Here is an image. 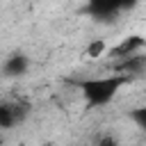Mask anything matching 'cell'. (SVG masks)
Here are the masks:
<instances>
[{
    "instance_id": "cell-3",
    "label": "cell",
    "mask_w": 146,
    "mask_h": 146,
    "mask_svg": "<svg viewBox=\"0 0 146 146\" xmlns=\"http://www.w3.org/2000/svg\"><path fill=\"white\" fill-rule=\"evenodd\" d=\"M146 46V39H141V36H128V39H123L112 52H114V57H119V59H125V57H132V55H141V48Z\"/></svg>"
},
{
    "instance_id": "cell-1",
    "label": "cell",
    "mask_w": 146,
    "mask_h": 146,
    "mask_svg": "<svg viewBox=\"0 0 146 146\" xmlns=\"http://www.w3.org/2000/svg\"><path fill=\"white\" fill-rule=\"evenodd\" d=\"M130 78H125V75L112 73V75H103V78H87L78 87H80V91H82V96H84L89 107H103L119 94V89Z\"/></svg>"
},
{
    "instance_id": "cell-4",
    "label": "cell",
    "mask_w": 146,
    "mask_h": 146,
    "mask_svg": "<svg viewBox=\"0 0 146 146\" xmlns=\"http://www.w3.org/2000/svg\"><path fill=\"white\" fill-rule=\"evenodd\" d=\"M121 9H123V5H116V2H91L89 5V11L100 21H107L110 16L119 14Z\"/></svg>"
},
{
    "instance_id": "cell-5",
    "label": "cell",
    "mask_w": 146,
    "mask_h": 146,
    "mask_svg": "<svg viewBox=\"0 0 146 146\" xmlns=\"http://www.w3.org/2000/svg\"><path fill=\"white\" fill-rule=\"evenodd\" d=\"M130 119L137 123V128L146 130V105H144V107H137V110H132V112H130Z\"/></svg>"
},
{
    "instance_id": "cell-2",
    "label": "cell",
    "mask_w": 146,
    "mask_h": 146,
    "mask_svg": "<svg viewBox=\"0 0 146 146\" xmlns=\"http://www.w3.org/2000/svg\"><path fill=\"white\" fill-rule=\"evenodd\" d=\"M27 66H30V59H27L25 55H21V52H14V55H9V57L5 59L2 73H5L7 78H21V75L27 73Z\"/></svg>"
},
{
    "instance_id": "cell-6",
    "label": "cell",
    "mask_w": 146,
    "mask_h": 146,
    "mask_svg": "<svg viewBox=\"0 0 146 146\" xmlns=\"http://www.w3.org/2000/svg\"><path fill=\"white\" fill-rule=\"evenodd\" d=\"M105 52V41H94L89 48H87V55L89 57H98V55H103Z\"/></svg>"
},
{
    "instance_id": "cell-7",
    "label": "cell",
    "mask_w": 146,
    "mask_h": 146,
    "mask_svg": "<svg viewBox=\"0 0 146 146\" xmlns=\"http://www.w3.org/2000/svg\"><path fill=\"white\" fill-rule=\"evenodd\" d=\"M96 146H116V139L112 137V135H103L100 139H98V144Z\"/></svg>"
}]
</instances>
